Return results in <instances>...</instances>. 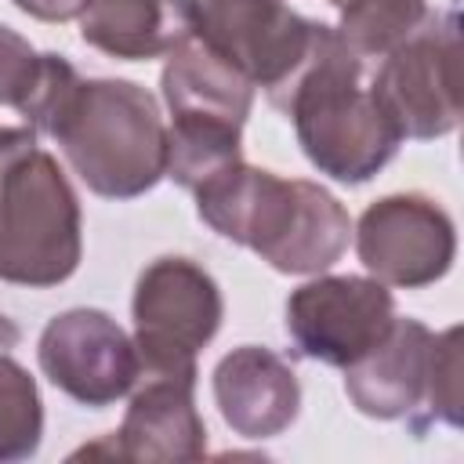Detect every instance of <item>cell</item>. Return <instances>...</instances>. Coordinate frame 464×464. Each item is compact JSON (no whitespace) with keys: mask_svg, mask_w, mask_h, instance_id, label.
Returning <instances> with one entry per match:
<instances>
[{"mask_svg":"<svg viewBox=\"0 0 464 464\" xmlns=\"http://www.w3.org/2000/svg\"><path fill=\"white\" fill-rule=\"evenodd\" d=\"M130 315L141 373H199L196 355L218 337L225 297L199 261L163 254L141 268Z\"/></svg>","mask_w":464,"mask_h":464,"instance_id":"cell-5","label":"cell"},{"mask_svg":"<svg viewBox=\"0 0 464 464\" xmlns=\"http://www.w3.org/2000/svg\"><path fill=\"white\" fill-rule=\"evenodd\" d=\"M435 362V330L413 315H395L388 334L352 366H344V395L370 420H402L424 439V406Z\"/></svg>","mask_w":464,"mask_h":464,"instance_id":"cell-11","label":"cell"},{"mask_svg":"<svg viewBox=\"0 0 464 464\" xmlns=\"http://www.w3.org/2000/svg\"><path fill=\"white\" fill-rule=\"evenodd\" d=\"M192 196L210 232L254 250L283 276H319L352 243L348 207L312 178H283L236 160L199 181Z\"/></svg>","mask_w":464,"mask_h":464,"instance_id":"cell-1","label":"cell"},{"mask_svg":"<svg viewBox=\"0 0 464 464\" xmlns=\"http://www.w3.org/2000/svg\"><path fill=\"white\" fill-rule=\"evenodd\" d=\"M395 294L373 276H315L290 290L283 326L301 359L344 370L395 323Z\"/></svg>","mask_w":464,"mask_h":464,"instance_id":"cell-8","label":"cell"},{"mask_svg":"<svg viewBox=\"0 0 464 464\" xmlns=\"http://www.w3.org/2000/svg\"><path fill=\"white\" fill-rule=\"evenodd\" d=\"M44 442V399L36 377L0 352V464L36 457Z\"/></svg>","mask_w":464,"mask_h":464,"instance_id":"cell-17","label":"cell"},{"mask_svg":"<svg viewBox=\"0 0 464 464\" xmlns=\"http://www.w3.org/2000/svg\"><path fill=\"white\" fill-rule=\"evenodd\" d=\"M210 392L232 435L250 442L283 435L301 413V381L294 366L265 344H239L221 355L210 373Z\"/></svg>","mask_w":464,"mask_h":464,"instance_id":"cell-12","label":"cell"},{"mask_svg":"<svg viewBox=\"0 0 464 464\" xmlns=\"http://www.w3.org/2000/svg\"><path fill=\"white\" fill-rule=\"evenodd\" d=\"M80 257V196L36 141L0 167V283L47 290L65 283Z\"/></svg>","mask_w":464,"mask_h":464,"instance_id":"cell-4","label":"cell"},{"mask_svg":"<svg viewBox=\"0 0 464 464\" xmlns=\"http://www.w3.org/2000/svg\"><path fill=\"white\" fill-rule=\"evenodd\" d=\"M36 130L25 123V127H0V167L14 156V152H22V149H29V145H36Z\"/></svg>","mask_w":464,"mask_h":464,"instance_id":"cell-21","label":"cell"},{"mask_svg":"<svg viewBox=\"0 0 464 464\" xmlns=\"http://www.w3.org/2000/svg\"><path fill=\"white\" fill-rule=\"evenodd\" d=\"M44 134L102 199H138L167 178V123L138 80L80 76Z\"/></svg>","mask_w":464,"mask_h":464,"instance_id":"cell-3","label":"cell"},{"mask_svg":"<svg viewBox=\"0 0 464 464\" xmlns=\"http://www.w3.org/2000/svg\"><path fill=\"white\" fill-rule=\"evenodd\" d=\"M337 11V36L362 62L384 58L431 14L428 0H326Z\"/></svg>","mask_w":464,"mask_h":464,"instance_id":"cell-16","label":"cell"},{"mask_svg":"<svg viewBox=\"0 0 464 464\" xmlns=\"http://www.w3.org/2000/svg\"><path fill=\"white\" fill-rule=\"evenodd\" d=\"M40 69V51L11 25L0 22V105L14 109L25 102Z\"/></svg>","mask_w":464,"mask_h":464,"instance_id":"cell-19","label":"cell"},{"mask_svg":"<svg viewBox=\"0 0 464 464\" xmlns=\"http://www.w3.org/2000/svg\"><path fill=\"white\" fill-rule=\"evenodd\" d=\"M44 377L87 410H105L130 395L141 359L134 337L105 308H65L47 319L36 341Z\"/></svg>","mask_w":464,"mask_h":464,"instance_id":"cell-10","label":"cell"},{"mask_svg":"<svg viewBox=\"0 0 464 464\" xmlns=\"http://www.w3.org/2000/svg\"><path fill=\"white\" fill-rule=\"evenodd\" d=\"M370 87L402 138L435 141L460 123V11L457 4L424 18V25L377 58Z\"/></svg>","mask_w":464,"mask_h":464,"instance_id":"cell-6","label":"cell"},{"mask_svg":"<svg viewBox=\"0 0 464 464\" xmlns=\"http://www.w3.org/2000/svg\"><path fill=\"white\" fill-rule=\"evenodd\" d=\"M192 36L265 91L268 105L283 98L330 29L286 0H192Z\"/></svg>","mask_w":464,"mask_h":464,"instance_id":"cell-7","label":"cell"},{"mask_svg":"<svg viewBox=\"0 0 464 464\" xmlns=\"http://www.w3.org/2000/svg\"><path fill=\"white\" fill-rule=\"evenodd\" d=\"M22 14H29V18H36V22H51V25H58V22H72V18H80L83 11H87V4L91 0H11Z\"/></svg>","mask_w":464,"mask_h":464,"instance_id":"cell-20","label":"cell"},{"mask_svg":"<svg viewBox=\"0 0 464 464\" xmlns=\"http://www.w3.org/2000/svg\"><path fill=\"white\" fill-rule=\"evenodd\" d=\"M18 341H22V330H18V323H14V319H7V315L0 312V352L14 348Z\"/></svg>","mask_w":464,"mask_h":464,"instance_id":"cell-22","label":"cell"},{"mask_svg":"<svg viewBox=\"0 0 464 464\" xmlns=\"http://www.w3.org/2000/svg\"><path fill=\"white\" fill-rule=\"evenodd\" d=\"M272 109L294 123L304 160L341 185H366L406 141L377 102L366 62L344 47L334 25Z\"/></svg>","mask_w":464,"mask_h":464,"instance_id":"cell-2","label":"cell"},{"mask_svg":"<svg viewBox=\"0 0 464 464\" xmlns=\"http://www.w3.org/2000/svg\"><path fill=\"white\" fill-rule=\"evenodd\" d=\"M196 377L199 373H138L127 413L112 431L120 460H199L207 453Z\"/></svg>","mask_w":464,"mask_h":464,"instance_id":"cell-13","label":"cell"},{"mask_svg":"<svg viewBox=\"0 0 464 464\" xmlns=\"http://www.w3.org/2000/svg\"><path fill=\"white\" fill-rule=\"evenodd\" d=\"M192 25V0H91L80 40L120 62H152L181 47Z\"/></svg>","mask_w":464,"mask_h":464,"instance_id":"cell-14","label":"cell"},{"mask_svg":"<svg viewBox=\"0 0 464 464\" xmlns=\"http://www.w3.org/2000/svg\"><path fill=\"white\" fill-rule=\"evenodd\" d=\"M460 428V326H446L435 334V362L424 406V435L435 428Z\"/></svg>","mask_w":464,"mask_h":464,"instance_id":"cell-18","label":"cell"},{"mask_svg":"<svg viewBox=\"0 0 464 464\" xmlns=\"http://www.w3.org/2000/svg\"><path fill=\"white\" fill-rule=\"evenodd\" d=\"M352 239L366 276L392 290H424L439 283L457 257V225L450 210L424 192L373 199L352 225Z\"/></svg>","mask_w":464,"mask_h":464,"instance_id":"cell-9","label":"cell"},{"mask_svg":"<svg viewBox=\"0 0 464 464\" xmlns=\"http://www.w3.org/2000/svg\"><path fill=\"white\" fill-rule=\"evenodd\" d=\"M160 94L170 116H196V120H225L243 127L254 109V83L232 69L218 51L203 40L188 36L174 47L160 72Z\"/></svg>","mask_w":464,"mask_h":464,"instance_id":"cell-15","label":"cell"}]
</instances>
